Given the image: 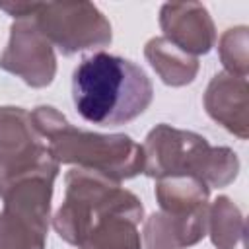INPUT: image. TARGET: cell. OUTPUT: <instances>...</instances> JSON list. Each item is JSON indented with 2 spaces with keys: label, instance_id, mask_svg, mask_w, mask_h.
<instances>
[{
  "label": "cell",
  "instance_id": "obj_1",
  "mask_svg": "<svg viewBox=\"0 0 249 249\" xmlns=\"http://www.w3.org/2000/svg\"><path fill=\"white\" fill-rule=\"evenodd\" d=\"M154 88L146 72L128 58L93 53L72 74V99L88 123L119 126L140 117L152 103Z\"/></svg>",
  "mask_w": 249,
  "mask_h": 249
},
{
  "label": "cell",
  "instance_id": "obj_2",
  "mask_svg": "<svg viewBox=\"0 0 249 249\" xmlns=\"http://www.w3.org/2000/svg\"><path fill=\"white\" fill-rule=\"evenodd\" d=\"M31 121L58 163L95 171L117 183L132 179L144 169L142 146L126 134H101L76 128L51 105L35 107Z\"/></svg>",
  "mask_w": 249,
  "mask_h": 249
},
{
  "label": "cell",
  "instance_id": "obj_3",
  "mask_svg": "<svg viewBox=\"0 0 249 249\" xmlns=\"http://www.w3.org/2000/svg\"><path fill=\"white\" fill-rule=\"evenodd\" d=\"M144 169L152 179L191 175L200 179L208 189L228 187L239 173V158L228 146H212L204 136L175 128L171 124H156L144 144Z\"/></svg>",
  "mask_w": 249,
  "mask_h": 249
},
{
  "label": "cell",
  "instance_id": "obj_4",
  "mask_svg": "<svg viewBox=\"0 0 249 249\" xmlns=\"http://www.w3.org/2000/svg\"><path fill=\"white\" fill-rule=\"evenodd\" d=\"M64 200L53 218V228L66 243L78 247L88 231L109 214H140V198L121 183L88 169L74 167L64 177Z\"/></svg>",
  "mask_w": 249,
  "mask_h": 249
},
{
  "label": "cell",
  "instance_id": "obj_5",
  "mask_svg": "<svg viewBox=\"0 0 249 249\" xmlns=\"http://www.w3.org/2000/svg\"><path fill=\"white\" fill-rule=\"evenodd\" d=\"M53 177H25L0 196V249H47Z\"/></svg>",
  "mask_w": 249,
  "mask_h": 249
},
{
  "label": "cell",
  "instance_id": "obj_6",
  "mask_svg": "<svg viewBox=\"0 0 249 249\" xmlns=\"http://www.w3.org/2000/svg\"><path fill=\"white\" fill-rule=\"evenodd\" d=\"M58 165L45 138L37 132L31 113L14 105L0 107V196L25 177L56 179Z\"/></svg>",
  "mask_w": 249,
  "mask_h": 249
},
{
  "label": "cell",
  "instance_id": "obj_7",
  "mask_svg": "<svg viewBox=\"0 0 249 249\" xmlns=\"http://www.w3.org/2000/svg\"><path fill=\"white\" fill-rule=\"evenodd\" d=\"M31 18L62 54L101 49L113 39L109 19L91 2H37Z\"/></svg>",
  "mask_w": 249,
  "mask_h": 249
},
{
  "label": "cell",
  "instance_id": "obj_8",
  "mask_svg": "<svg viewBox=\"0 0 249 249\" xmlns=\"http://www.w3.org/2000/svg\"><path fill=\"white\" fill-rule=\"evenodd\" d=\"M0 68L21 78L31 88H47L56 76L54 47L39 31L33 18L16 19L0 54Z\"/></svg>",
  "mask_w": 249,
  "mask_h": 249
},
{
  "label": "cell",
  "instance_id": "obj_9",
  "mask_svg": "<svg viewBox=\"0 0 249 249\" xmlns=\"http://www.w3.org/2000/svg\"><path fill=\"white\" fill-rule=\"evenodd\" d=\"M163 37L191 56L206 54L216 45V25L200 2H167L160 8Z\"/></svg>",
  "mask_w": 249,
  "mask_h": 249
},
{
  "label": "cell",
  "instance_id": "obj_10",
  "mask_svg": "<svg viewBox=\"0 0 249 249\" xmlns=\"http://www.w3.org/2000/svg\"><path fill=\"white\" fill-rule=\"evenodd\" d=\"M247 93V78L228 72H218L204 91V109L208 117L241 140L249 136Z\"/></svg>",
  "mask_w": 249,
  "mask_h": 249
},
{
  "label": "cell",
  "instance_id": "obj_11",
  "mask_svg": "<svg viewBox=\"0 0 249 249\" xmlns=\"http://www.w3.org/2000/svg\"><path fill=\"white\" fill-rule=\"evenodd\" d=\"M206 218L208 208L187 216L158 210L144 220L142 245L144 249H187L196 245L206 235Z\"/></svg>",
  "mask_w": 249,
  "mask_h": 249
},
{
  "label": "cell",
  "instance_id": "obj_12",
  "mask_svg": "<svg viewBox=\"0 0 249 249\" xmlns=\"http://www.w3.org/2000/svg\"><path fill=\"white\" fill-rule=\"evenodd\" d=\"M144 56L165 86L181 88L191 84L198 74V60L177 49L165 37H152L144 47Z\"/></svg>",
  "mask_w": 249,
  "mask_h": 249
},
{
  "label": "cell",
  "instance_id": "obj_13",
  "mask_svg": "<svg viewBox=\"0 0 249 249\" xmlns=\"http://www.w3.org/2000/svg\"><path fill=\"white\" fill-rule=\"evenodd\" d=\"M210 189L196 177L177 175L156 181V200L161 212L187 216L208 208Z\"/></svg>",
  "mask_w": 249,
  "mask_h": 249
},
{
  "label": "cell",
  "instance_id": "obj_14",
  "mask_svg": "<svg viewBox=\"0 0 249 249\" xmlns=\"http://www.w3.org/2000/svg\"><path fill=\"white\" fill-rule=\"evenodd\" d=\"M144 216L138 214H109L99 220L76 249H142L138 224Z\"/></svg>",
  "mask_w": 249,
  "mask_h": 249
},
{
  "label": "cell",
  "instance_id": "obj_15",
  "mask_svg": "<svg viewBox=\"0 0 249 249\" xmlns=\"http://www.w3.org/2000/svg\"><path fill=\"white\" fill-rule=\"evenodd\" d=\"M245 220L237 204L230 196H218L212 204H208L206 218V235L216 249H235V245L243 239Z\"/></svg>",
  "mask_w": 249,
  "mask_h": 249
},
{
  "label": "cell",
  "instance_id": "obj_16",
  "mask_svg": "<svg viewBox=\"0 0 249 249\" xmlns=\"http://www.w3.org/2000/svg\"><path fill=\"white\" fill-rule=\"evenodd\" d=\"M218 54L224 64V72L247 78L249 72V29L245 25L230 27L218 41Z\"/></svg>",
  "mask_w": 249,
  "mask_h": 249
}]
</instances>
